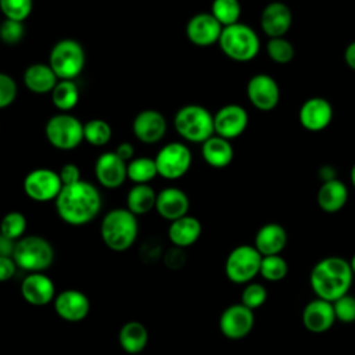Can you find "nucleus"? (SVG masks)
<instances>
[{"mask_svg":"<svg viewBox=\"0 0 355 355\" xmlns=\"http://www.w3.org/2000/svg\"><path fill=\"white\" fill-rule=\"evenodd\" d=\"M118 341L125 352L139 354L146 348L148 343V331L141 322L130 320L121 327L118 333Z\"/></svg>","mask_w":355,"mask_h":355,"instance_id":"nucleus-29","label":"nucleus"},{"mask_svg":"<svg viewBox=\"0 0 355 355\" xmlns=\"http://www.w3.org/2000/svg\"><path fill=\"white\" fill-rule=\"evenodd\" d=\"M261 29L270 37H283L291 28L293 12L283 1L266 4L261 12Z\"/></svg>","mask_w":355,"mask_h":355,"instance_id":"nucleus-20","label":"nucleus"},{"mask_svg":"<svg viewBox=\"0 0 355 355\" xmlns=\"http://www.w3.org/2000/svg\"><path fill=\"white\" fill-rule=\"evenodd\" d=\"M266 53L273 62L284 65L294 58L295 50L293 43L283 36V37H270L266 43Z\"/></svg>","mask_w":355,"mask_h":355,"instance_id":"nucleus-37","label":"nucleus"},{"mask_svg":"<svg viewBox=\"0 0 355 355\" xmlns=\"http://www.w3.org/2000/svg\"><path fill=\"white\" fill-rule=\"evenodd\" d=\"M247 97L257 110L272 111L279 104L280 89L270 75L257 73L247 83Z\"/></svg>","mask_w":355,"mask_h":355,"instance_id":"nucleus-13","label":"nucleus"},{"mask_svg":"<svg viewBox=\"0 0 355 355\" xmlns=\"http://www.w3.org/2000/svg\"><path fill=\"white\" fill-rule=\"evenodd\" d=\"M157 193L148 183L133 184L126 196V208L136 216L155 209Z\"/></svg>","mask_w":355,"mask_h":355,"instance_id":"nucleus-30","label":"nucleus"},{"mask_svg":"<svg viewBox=\"0 0 355 355\" xmlns=\"http://www.w3.org/2000/svg\"><path fill=\"white\" fill-rule=\"evenodd\" d=\"M201 222L191 215L172 220L168 227V239L175 247L186 248L193 245L201 236Z\"/></svg>","mask_w":355,"mask_h":355,"instance_id":"nucleus-25","label":"nucleus"},{"mask_svg":"<svg viewBox=\"0 0 355 355\" xmlns=\"http://www.w3.org/2000/svg\"><path fill=\"white\" fill-rule=\"evenodd\" d=\"M211 14L225 28L237 24L241 15V6L239 0H214L211 4Z\"/></svg>","mask_w":355,"mask_h":355,"instance_id":"nucleus-34","label":"nucleus"},{"mask_svg":"<svg viewBox=\"0 0 355 355\" xmlns=\"http://www.w3.org/2000/svg\"><path fill=\"white\" fill-rule=\"evenodd\" d=\"M85 62V49L75 39H61L50 50L49 65L60 80H73L83 71Z\"/></svg>","mask_w":355,"mask_h":355,"instance_id":"nucleus-7","label":"nucleus"},{"mask_svg":"<svg viewBox=\"0 0 355 355\" xmlns=\"http://www.w3.org/2000/svg\"><path fill=\"white\" fill-rule=\"evenodd\" d=\"M15 243L17 241H14L0 233V257H12Z\"/></svg>","mask_w":355,"mask_h":355,"instance_id":"nucleus-47","label":"nucleus"},{"mask_svg":"<svg viewBox=\"0 0 355 355\" xmlns=\"http://www.w3.org/2000/svg\"><path fill=\"white\" fill-rule=\"evenodd\" d=\"M190 201L187 194L179 187H165L157 193L155 211L169 222L187 215Z\"/></svg>","mask_w":355,"mask_h":355,"instance_id":"nucleus-23","label":"nucleus"},{"mask_svg":"<svg viewBox=\"0 0 355 355\" xmlns=\"http://www.w3.org/2000/svg\"><path fill=\"white\" fill-rule=\"evenodd\" d=\"M262 255L254 245L241 244L234 247L225 262L226 277L236 284H247L259 275Z\"/></svg>","mask_w":355,"mask_h":355,"instance_id":"nucleus-9","label":"nucleus"},{"mask_svg":"<svg viewBox=\"0 0 355 355\" xmlns=\"http://www.w3.org/2000/svg\"><path fill=\"white\" fill-rule=\"evenodd\" d=\"M26 230V218L19 211L7 212L0 222V233L14 241L24 237Z\"/></svg>","mask_w":355,"mask_h":355,"instance_id":"nucleus-36","label":"nucleus"},{"mask_svg":"<svg viewBox=\"0 0 355 355\" xmlns=\"http://www.w3.org/2000/svg\"><path fill=\"white\" fill-rule=\"evenodd\" d=\"M288 236L286 229L276 222L266 223L258 229L254 239V247L262 257L266 255H279L286 244Z\"/></svg>","mask_w":355,"mask_h":355,"instance_id":"nucleus-24","label":"nucleus"},{"mask_svg":"<svg viewBox=\"0 0 355 355\" xmlns=\"http://www.w3.org/2000/svg\"><path fill=\"white\" fill-rule=\"evenodd\" d=\"M344 61L345 64L355 71V40L351 42L344 50Z\"/></svg>","mask_w":355,"mask_h":355,"instance_id":"nucleus-48","label":"nucleus"},{"mask_svg":"<svg viewBox=\"0 0 355 355\" xmlns=\"http://www.w3.org/2000/svg\"><path fill=\"white\" fill-rule=\"evenodd\" d=\"M12 258L17 266L29 273L49 269L54 261V248L40 236H24L15 243Z\"/></svg>","mask_w":355,"mask_h":355,"instance_id":"nucleus-6","label":"nucleus"},{"mask_svg":"<svg viewBox=\"0 0 355 355\" xmlns=\"http://www.w3.org/2000/svg\"><path fill=\"white\" fill-rule=\"evenodd\" d=\"M18 266L12 257H0V283L14 277Z\"/></svg>","mask_w":355,"mask_h":355,"instance_id":"nucleus-44","label":"nucleus"},{"mask_svg":"<svg viewBox=\"0 0 355 355\" xmlns=\"http://www.w3.org/2000/svg\"><path fill=\"white\" fill-rule=\"evenodd\" d=\"M349 179H351V183H352V186H354V189H355V164H354V165H352V168H351Z\"/></svg>","mask_w":355,"mask_h":355,"instance_id":"nucleus-50","label":"nucleus"},{"mask_svg":"<svg viewBox=\"0 0 355 355\" xmlns=\"http://www.w3.org/2000/svg\"><path fill=\"white\" fill-rule=\"evenodd\" d=\"M288 273V263L287 261L279 255H266L262 257L259 275L268 282H280Z\"/></svg>","mask_w":355,"mask_h":355,"instance_id":"nucleus-35","label":"nucleus"},{"mask_svg":"<svg viewBox=\"0 0 355 355\" xmlns=\"http://www.w3.org/2000/svg\"><path fill=\"white\" fill-rule=\"evenodd\" d=\"M25 194L37 202L55 200L62 189L58 172L49 168H36L31 171L22 183Z\"/></svg>","mask_w":355,"mask_h":355,"instance_id":"nucleus-11","label":"nucleus"},{"mask_svg":"<svg viewBox=\"0 0 355 355\" xmlns=\"http://www.w3.org/2000/svg\"><path fill=\"white\" fill-rule=\"evenodd\" d=\"M349 265H351V269H352L354 276H355V254L352 255V258H351V261H349Z\"/></svg>","mask_w":355,"mask_h":355,"instance_id":"nucleus-51","label":"nucleus"},{"mask_svg":"<svg viewBox=\"0 0 355 355\" xmlns=\"http://www.w3.org/2000/svg\"><path fill=\"white\" fill-rule=\"evenodd\" d=\"M336 320L343 323H354L355 322V297L345 294L341 298L333 302Z\"/></svg>","mask_w":355,"mask_h":355,"instance_id":"nucleus-41","label":"nucleus"},{"mask_svg":"<svg viewBox=\"0 0 355 355\" xmlns=\"http://www.w3.org/2000/svg\"><path fill=\"white\" fill-rule=\"evenodd\" d=\"M115 153H116V155H118L121 159H123L125 162H129L130 159H133L135 148H133V146H132L130 143L122 141V143H119V144L116 146Z\"/></svg>","mask_w":355,"mask_h":355,"instance_id":"nucleus-46","label":"nucleus"},{"mask_svg":"<svg viewBox=\"0 0 355 355\" xmlns=\"http://www.w3.org/2000/svg\"><path fill=\"white\" fill-rule=\"evenodd\" d=\"M158 175L168 180H176L184 176L191 166V151L182 141L165 144L155 155Z\"/></svg>","mask_w":355,"mask_h":355,"instance_id":"nucleus-10","label":"nucleus"},{"mask_svg":"<svg viewBox=\"0 0 355 355\" xmlns=\"http://www.w3.org/2000/svg\"><path fill=\"white\" fill-rule=\"evenodd\" d=\"M254 311L241 302L227 306L219 318L220 333L230 340H241L248 336L254 327Z\"/></svg>","mask_w":355,"mask_h":355,"instance_id":"nucleus-12","label":"nucleus"},{"mask_svg":"<svg viewBox=\"0 0 355 355\" xmlns=\"http://www.w3.org/2000/svg\"><path fill=\"white\" fill-rule=\"evenodd\" d=\"M178 135L190 143H204L215 135L214 115L200 104H187L178 110L173 118Z\"/></svg>","mask_w":355,"mask_h":355,"instance_id":"nucleus-5","label":"nucleus"},{"mask_svg":"<svg viewBox=\"0 0 355 355\" xmlns=\"http://www.w3.org/2000/svg\"><path fill=\"white\" fill-rule=\"evenodd\" d=\"M166 119L157 110L140 111L132 123V130L136 139L146 144L158 143L166 133Z\"/></svg>","mask_w":355,"mask_h":355,"instance_id":"nucleus-18","label":"nucleus"},{"mask_svg":"<svg viewBox=\"0 0 355 355\" xmlns=\"http://www.w3.org/2000/svg\"><path fill=\"white\" fill-rule=\"evenodd\" d=\"M201 155L209 166L225 168L233 161L234 151L230 140L214 135L201 144Z\"/></svg>","mask_w":355,"mask_h":355,"instance_id":"nucleus-28","label":"nucleus"},{"mask_svg":"<svg viewBox=\"0 0 355 355\" xmlns=\"http://www.w3.org/2000/svg\"><path fill=\"white\" fill-rule=\"evenodd\" d=\"M17 94L18 86L15 80L10 75L0 72V110L11 105L15 101Z\"/></svg>","mask_w":355,"mask_h":355,"instance_id":"nucleus-42","label":"nucleus"},{"mask_svg":"<svg viewBox=\"0 0 355 355\" xmlns=\"http://www.w3.org/2000/svg\"><path fill=\"white\" fill-rule=\"evenodd\" d=\"M319 178L322 179V182H329V180L337 179V178H336L334 168L330 166V165H323V166L319 169Z\"/></svg>","mask_w":355,"mask_h":355,"instance_id":"nucleus-49","label":"nucleus"},{"mask_svg":"<svg viewBox=\"0 0 355 355\" xmlns=\"http://www.w3.org/2000/svg\"><path fill=\"white\" fill-rule=\"evenodd\" d=\"M58 175H60V179L62 182V186L73 184V183L82 180L80 171H79V168L75 164H65V165H62L61 169L58 171Z\"/></svg>","mask_w":355,"mask_h":355,"instance_id":"nucleus-43","label":"nucleus"},{"mask_svg":"<svg viewBox=\"0 0 355 355\" xmlns=\"http://www.w3.org/2000/svg\"><path fill=\"white\" fill-rule=\"evenodd\" d=\"M55 211L61 220L71 226H82L92 222L101 209V194L87 180L62 186L54 200Z\"/></svg>","mask_w":355,"mask_h":355,"instance_id":"nucleus-1","label":"nucleus"},{"mask_svg":"<svg viewBox=\"0 0 355 355\" xmlns=\"http://www.w3.org/2000/svg\"><path fill=\"white\" fill-rule=\"evenodd\" d=\"M248 125V114L239 104H226L214 114L215 135L232 140L239 137Z\"/></svg>","mask_w":355,"mask_h":355,"instance_id":"nucleus-14","label":"nucleus"},{"mask_svg":"<svg viewBox=\"0 0 355 355\" xmlns=\"http://www.w3.org/2000/svg\"><path fill=\"white\" fill-rule=\"evenodd\" d=\"M266 300H268V290L261 283L250 282L241 291V304L252 311L262 306L266 302Z\"/></svg>","mask_w":355,"mask_h":355,"instance_id":"nucleus-39","label":"nucleus"},{"mask_svg":"<svg viewBox=\"0 0 355 355\" xmlns=\"http://www.w3.org/2000/svg\"><path fill=\"white\" fill-rule=\"evenodd\" d=\"M222 29L223 26L211 12H198L189 19L186 36L193 44L207 47L219 42Z\"/></svg>","mask_w":355,"mask_h":355,"instance_id":"nucleus-16","label":"nucleus"},{"mask_svg":"<svg viewBox=\"0 0 355 355\" xmlns=\"http://www.w3.org/2000/svg\"><path fill=\"white\" fill-rule=\"evenodd\" d=\"M158 175L155 159L150 157H137L128 162V179L135 184L148 183Z\"/></svg>","mask_w":355,"mask_h":355,"instance_id":"nucleus-32","label":"nucleus"},{"mask_svg":"<svg viewBox=\"0 0 355 355\" xmlns=\"http://www.w3.org/2000/svg\"><path fill=\"white\" fill-rule=\"evenodd\" d=\"M139 234L137 216L128 208H114L108 211L100 225L103 243L112 251L122 252L130 248Z\"/></svg>","mask_w":355,"mask_h":355,"instance_id":"nucleus-3","label":"nucleus"},{"mask_svg":"<svg viewBox=\"0 0 355 355\" xmlns=\"http://www.w3.org/2000/svg\"><path fill=\"white\" fill-rule=\"evenodd\" d=\"M354 280L349 261L341 257H326L316 262L309 273V284L316 298L334 302L348 294Z\"/></svg>","mask_w":355,"mask_h":355,"instance_id":"nucleus-2","label":"nucleus"},{"mask_svg":"<svg viewBox=\"0 0 355 355\" xmlns=\"http://www.w3.org/2000/svg\"><path fill=\"white\" fill-rule=\"evenodd\" d=\"M336 322L333 302L315 298L309 301L302 311V323L311 333H324L333 327Z\"/></svg>","mask_w":355,"mask_h":355,"instance_id":"nucleus-22","label":"nucleus"},{"mask_svg":"<svg viewBox=\"0 0 355 355\" xmlns=\"http://www.w3.org/2000/svg\"><path fill=\"white\" fill-rule=\"evenodd\" d=\"M53 302L55 313L67 322H80L90 311V301L87 295L75 288L61 291L55 295Z\"/></svg>","mask_w":355,"mask_h":355,"instance_id":"nucleus-19","label":"nucleus"},{"mask_svg":"<svg viewBox=\"0 0 355 355\" xmlns=\"http://www.w3.org/2000/svg\"><path fill=\"white\" fill-rule=\"evenodd\" d=\"M94 175L103 187L116 189L128 179V162L121 159L115 151L103 153L96 159Z\"/></svg>","mask_w":355,"mask_h":355,"instance_id":"nucleus-15","label":"nucleus"},{"mask_svg":"<svg viewBox=\"0 0 355 355\" xmlns=\"http://www.w3.org/2000/svg\"><path fill=\"white\" fill-rule=\"evenodd\" d=\"M24 85L28 90H31L35 94H46L51 93L57 82L60 80L51 67L49 64H31L25 71L22 76Z\"/></svg>","mask_w":355,"mask_h":355,"instance_id":"nucleus-27","label":"nucleus"},{"mask_svg":"<svg viewBox=\"0 0 355 355\" xmlns=\"http://www.w3.org/2000/svg\"><path fill=\"white\" fill-rule=\"evenodd\" d=\"M33 0H0V11L7 19L24 22L32 12Z\"/></svg>","mask_w":355,"mask_h":355,"instance_id":"nucleus-38","label":"nucleus"},{"mask_svg":"<svg viewBox=\"0 0 355 355\" xmlns=\"http://www.w3.org/2000/svg\"><path fill=\"white\" fill-rule=\"evenodd\" d=\"M298 119L304 129L309 132H320L333 121V107L323 97H311L300 107Z\"/></svg>","mask_w":355,"mask_h":355,"instance_id":"nucleus-17","label":"nucleus"},{"mask_svg":"<svg viewBox=\"0 0 355 355\" xmlns=\"http://www.w3.org/2000/svg\"><path fill=\"white\" fill-rule=\"evenodd\" d=\"M47 141L57 150H73L83 139V123L69 112L53 115L44 126Z\"/></svg>","mask_w":355,"mask_h":355,"instance_id":"nucleus-8","label":"nucleus"},{"mask_svg":"<svg viewBox=\"0 0 355 355\" xmlns=\"http://www.w3.org/2000/svg\"><path fill=\"white\" fill-rule=\"evenodd\" d=\"M218 44L226 57L237 62L251 61L261 50V40L257 32L241 22L225 26Z\"/></svg>","mask_w":355,"mask_h":355,"instance_id":"nucleus-4","label":"nucleus"},{"mask_svg":"<svg viewBox=\"0 0 355 355\" xmlns=\"http://www.w3.org/2000/svg\"><path fill=\"white\" fill-rule=\"evenodd\" d=\"M112 137V129L108 122L100 118L90 119L83 123V139L94 146V147H103L105 146Z\"/></svg>","mask_w":355,"mask_h":355,"instance_id":"nucleus-33","label":"nucleus"},{"mask_svg":"<svg viewBox=\"0 0 355 355\" xmlns=\"http://www.w3.org/2000/svg\"><path fill=\"white\" fill-rule=\"evenodd\" d=\"M348 201V189L345 183L338 179L323 182L316 194L319 208L327 214L341 211Z\"/></svg>","mask_w":355,"mask_h":355,"instance_id":"nucleus-26","label":"nucleus"},{"mask_svg":"<svg viewBox=\"0 0 355 355\" xmlns=\"http://www.w3.org/2000/svg\"><path fill=\"white\" fill-rule=\"evenodd\" d=\"M24 36H25L24 22L6 18L0 24V39L6 44H17L24 39Z\"/></svg>","mask_w":355,"mask_h":355,"instance_id":"nucleus-40","label":"nucleus"},{"mask_svg":"<svg viewBox=\"0 0 355 355\" xmlns=\"http://www.w3.org/2000/svg\"><path fill=\"white\" fill-rule=\"evenodd\" d=\"M22 298L35 306H44L54 301L55 287L53 280L43 272L29 273L21 283Z\"/></svg>","mask_w":355,"mask_h":355,"instance_id":"nucleus-21","label":"nucleus"},{"mask_svg":"<svg viewBox=\"0 0 355 355\" xmlns=\"http://www.w3.org/2000/svg\"><path fill=\"white\" fill-rule=\"evenodd\" d=\"M164 261L166 263L168 268L171 269H179L184 265V252H183V248H179V247H175L172 250H169L165 257H164Z\"/></svg>","mask_w":355,"mask_h":355,"instance_id":"nucleus-45","label":"nucleus"},{"mask_svg":"<svg viewBox=\"0 0 355 355\" xmlns=\"http://www.w3.org/2000/svg\"><path fill=\"white\" fill-rule=\"evenodd\" d=\"M51 101L60 112H69L79 103V87L73 80L61 79L51 90Z\"/></svg>","mask_w":355,"mask_h":355,"instance_id":"nucleus-31","label":"nucleus"}]
</instances>
